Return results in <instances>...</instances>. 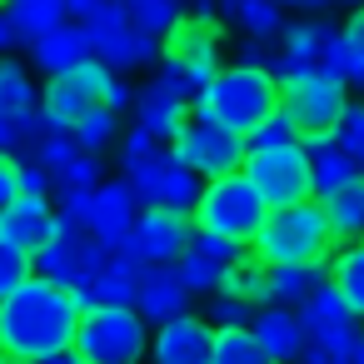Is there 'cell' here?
<instances>
[{
  "label": "cell",
  "instance_id": "obj_48",
  "mask_svg": "<svg viewBox=\"0 0 364 364\" xmlns=\"http://www.w3.org/2000/svg\"><path fill=\"white\" fill-rule=\"evenodd\" d=\"M105 105H110V110H130V105H135V90H130V80H125V75H115V80H110Z\"/></svg>",
  "mask_w": 364,
  "mask_h": 364
},
{
  "label": "cell",
  "instance_id": "obj_40",
  "mask_svg": "<svg viewBox=\"0 0 364 364\" xmlns=\"http://www.w3.org/2000/svg\"><path fill=\"white\" fill-rule=\"evenodd\" d=\"M31 274H36V259L26 250H16L11 240H0V299H11Z\"/></svg>",
  "mask_w": 364,
  "mask_h": 364
},
{
  "label": "cell",
  "instance_id": "obj_36",
  "mask_svg": "<svg viewBox=\"0 0 364 364\" xmlns=\"http://www.w3.org/2000/svg\"><path fill=\"white\" fill-rule=\"evenodd\" d=\"M279 11H284L279 0H245V11L235 16V26H240L245 41H279V31H284Z\"/></svg>",
  "mask_w": 364,
  "mask_h": 364
},
{
  "label": "cell",
  "instance_id": "obj_28",
  "mask_svg": "<svg viewBox=\"0 0 364 364\" xmlns=\"http://www.w3.org/2000/svg\"><path fill=\"white\" fill-rule=\"evenodd\" d=\"M0 11H6L16 26H21V36L36 46V41H46L50 31H60L70 16H65V0H6V6H0Z\"/></svg>",
  "mask_w": 364,
  "mask_h": 364
},
{
  "label": "cell",
  "instance_id": "obj_47",
  "mask_svg": "<svg viewBox=\"0 0 364 364\" xmlns=\"http://www.w3.org/2000/svg\"><path fill=\"white\" fill-rule=\"evenodd\" d=\"M26 46H31V41L21 36V26H16L6 11H0V55H16V50H26Z\"/></svg>",
  "mask_w": 364,
  "mask_h": 364
},
{
  "label": "cell",
  "instance_id": "obj_10",
  "mask_svg": "<svg viewBox=\"0 0 364 364\" xmlns=\"http://www.w3.org/2000/svg\"><path fill=\"white\" fill-rule=\"evenodd\" d=\"M200 180H220V175H235V170H245V155H250V135L245 130H230V125H220V120H190L180 135H175V145H170Z\"/></svg>",
  "mask_w": 364,
  "mask_h": 364
},
{
  "label": "cell",
  "instance_id": "obj_13",
  "mask_svg": "<svg viewBox=\"0 0 364 364\" xmlns=\"http://www.w3.org/2000/svg\"><path fill=\"white\" fill-rule=\"evenodd\" d=\"M215 339L220 329L200 314H175L165 324H155L150 334V364H215Z\"/></svg>",
  "mask_w": 364,
  "mask_h": 364
},
{
  "label": "cell",
  "instance_id": "obj_46",
  "mask_svg": "<svg viewBox=\"0 0 364 364\" xmlns=\"http://www.w3.org/2000/svg\"><path fill=\"white\" fill-rule=\"evenodd\" d=\"M21 195H50V175L36 160H21Z\"/></svg>",
  "mask_w": 364,
  "mask_h": 364
},
{
  "label": "cell",
  "instance_id": "obj_58",
  "mask_svg": "<svg viewBox=\"0 0 364 364\" xmlns=\"http://www.w3.org/2000/svg\"><path fill=\"white\" fill-rule=\"evenodd\" d=\"M0 6H6V0H0Z\"/></svg>",
  "mask_w": 364,
  "mask_h": 364
},
{
  "label": "cell",
  "instance_id": "obj_8",
  "mask_svg": "<svg viewBox=\"0 0 364 364\" xmlns=\"http://www.w3.org/2000/svg\"><path fill=\"white\" fill-rule=\"evenodd\" d=\"M85 26V36H90V55H100L105 65H115L120 75H135V70H155L160 65V41L155 36H145V31H135L130 21H125V11H120V0H105V6L90 16V21H80Z\"/></svg>",
  "mask_w": 364,
  "mask_h": 364
},
{
  "label": "cell",
  "instance_id": "obj_7",
  "mask_svg": "<svg viewBox=\"0 0 364 364\" xmlns=\"http://www.w3.org/2000/svg\"><path fill=\"white\" fill-rule=\"evenodd\" d=\"M245 175H250V185L264 195L269 210H279V205H299V200H314V190H309V155H304V140H289V145H250V155H245Z\"/></svg>",
  "mask_w": 364,
  "mask_h": 364
},
{
  "label": "cell",
  "instance_id": "obj_19",
  "mask_svg": "<svg viewBox=\"0 0 364 364\" xmlns=\"http://www.w3.org/2000/svg\"><path fill=\"white\" fill-rule=\"evenodd\" d=\"M190 289L175 279V269L170 264H145L140 269V289H135V309L145 314V324L155 329V324H165V319H175V314H185L190 309Z\"/></svg>",
  "mask_w": 364,
  "mask_h": 364
},
{
  "label": "cell",
  "instance_id": "obj_27",
  "mask_svg": "<svg viewBox=\"0 0 364 364\" xmlns=\"http://www.w3.org/2000/svg\"><path fill=\"white\" fill-rule=\"evenodd\" d=\"M324 274H329V264H269V274H264L269 304H294L299 309Z\"/></svg>",
  "mask_w": 364,
  "mask_h": 364
},
{
  "label": "cell",
  "instance_id": "obj_33",
  "mask_svg": "<svg viewBox=\"0 0 364 364\" xmlns=\"http://www.w3.org/2000/svg\"><path fill=\"white\" fill-rule=\"evenodd\" d=\"M120 11L135 31H145L155 41H165L175 31V21L185 16V6H175V0H120Z\"/></svg>",
  "mask_w": 364,
  "mask_h": 364
},
{
  "label": "cell",
  "instance_id": "obj_20",
  "mask_svg": "<svg viewBox=\"0 0 364 364\" xmlns=\"http://www.w3.org/2000/svg\"><path fill=\"white\" fill-rule=\"evenodd\" d=\"M85 60H90V36H85V26H80V21H65L60 31H50L46 41H36V46H31V65H36L46 80H55V75L75 70V65H85Z\"/></svg>",
  "mask_w": 364,
  "mask_h": 364
},
{
  "label": "cell",
  "instance_id": "obj_18",
  "mask_svg": "<svg viewBox=\"0 0 364 364\" xmlns=\"http://www.w3.org/2000/svg\"><path fill=\"white\" fill-rule=\"evenodd\" d=\"M130 110H135V125H140L145 135H155L160 145H175V135L195 120V105H190L185 95H170L165 85H145Z\"/></svg>",
  "mask_w": 364,
  "mask_h": 364
},
{
  "label": "cell",
  "instance_id": "obj_11",
  "mask_svg": "<svg viewBox=\"0 0 364 364\" xmlns=\"http://www.w3.org/2000/svg\"><path fill=\"white\" fill-rule=\"evenodd\" d=\"M115 75H120L115 65H105L100 55H90L85 65H75V70L46 80V90H41V110L50 115L55 130H75V120H80L85 110L105 105V90H110Z\"/></svg>",
  "mask_w": 364,
  "mask_h": 364
},
{
  "label": "cell",
  "instance_id": "obj_6",
  "mask_svg": "<svg viewBox=\"0 0 364 364\" xmlns=\"http://www.w3.org/2000/svg\"><path fill=\"white\" fill-rule=\"evenodd\" d=\"M264 215H269L264 195L250 185V175H245V170H235V175L205 180L200 205H195V230L225 235V240H235V245H245V250H250V245H255V235L264 230Z\"/></svg>",
  "mask_w": 364,
  "mask_h": 364
},
{
  "label": "cell",
  "instance_id": "obj_56",
  "mask_svg": "<svg viewBox=\"0 0 364 364\" xmlns=\"http://www.w3.org/2000/svg\"><path fill=\"white\" fill-rule=\"evenodd\" d=\"M0 364H31V359H11V354H6V359H0Z\"/></svg>",
  "mask_w": 364,
  "mask_h": 364
},
{
  "label": "cell",
  "instance_id": "obj_38",
  "mask_svg": "<svg viewBox=\"0 0 364 364\" xmlns=\"http://www.w3.org/2000/svg\"><path fill=\"white\" fill-rule=\"evenodd\" d=\"M255 309H259L255 299L220 289V294H210V314H205V319H210L215 329H250V324H255Z\"/></svg>",
  "mask_w": 364,
  "mask_h": 364
},
{
  "label": "cell",
  "instance_id": "obj_42",
  "mask_svg": "<svg viewBox=\"0 0 364 364\" xmlns=\"http://www.w3.org/2000/svg\"><path fill=\"white\" fill-rule=\"evenodd\" d=\"M155 145H160L155 135H145L140 125H130V130L120 135V165H125V170H135L145 155H155Z\"/></svg>",
  "mask_w": 364,
  "mask_h": 364
},
{
  "label": "cell",
  "instance_id": "obj_53",
  "mask_svg": "<svg viewBox=\"0 0 364 364\" xmlns=\"http://www.w3.org/2000/svg\"><path fill=\"white\" fill-rule=\"evenodd\" d=\"M50 364H85V354H75V349H65V354H55Z\"/></svg>",
  "mask_w": 364,
  "mask_h": 364
},
{
  "label": "cell",
  "instance_id": "obj_43",
  "mask_svg": "<svg viewBox=\"0 0 364 364\" xmlns=\"http://www.w3.org/2000/svg\"><path fill=\"white\" fill-rule=\"evenodd\" d=\"M16 200H21V160L0 150V215H6Z\"/></svg>",
  "mask_w": 364,
  "mask_h": 364
},
{
  "label": "cell",
  "instance_id": "obj_39",
  "mask_svg": "<svg viewBox=\"0 0 364 364\" xmlns=\"http://www.w3.org/2000/svg\"><path fill=\"white\" fill-rule=\"evenodd\" d=\"M115 269V245H105V240H85V250H80V274H75V289H95L105 274Z\"/></svg>",
  "mask_w": 364,
  "mask_h": 364
},
{
  "label": "cell",
  "instance_id": "obj_21",
  "mask_svg": "<svg viewBox=\"0 0 364 364\" xmlns=\"http://www.w3.org/2000/svg\"><path fill=\"white\" fill-rule=\"evenodd\" d=\"M304 155H309V190L314 200H329L339 185H349L364 165L334 140V135H319V140H304Z\"/></svg>",
  "mask_w": 364,
  "mask_h": 364
},
{
  "label": "cell",
  "instance_id": "obj_3",
  "mask_svg": "<svg viewBox=\"0 0 364 364\" xmlns=\"http://www.w3.org/2000/svg\"><path fill=\"white\" fill-rule=\"evenodd\" d=\"M274 110H279V80H274V70H255V65H220L210 75L205 95L195 100L200 120H220L245 135Z\"/></svg>",
  "mask_w": 364,
  "mask_h": 364
},
{
  "label": "cell",
  "instance_id": "obj_55",
  "mask_svg": "<svg viewBox=\"0 0 364 364\" xmlns=\"http://www.w3.org/2000/svg\"><path fill=\"white\" fill-rule=\"evenodd\" d=\"M324 6H344V11H354V6H364V0H324Z\"/></svg>",
  "mask_w": 364,
  "mask_h": 364
},
{
  "label": "cell",
  "instance_id": "obj_32",
  "mask_svg": "<svg viewBox=\"0 0 364 364\" xmlns=\"http://www.w3.org/2000/svg\"><path fill=\"white\" fill-rule=\"evenodd\" d=\"M264 274H269V264H264L255 250H245L240 259H230V264H225V279H220V289H225V294H245V299H255V304H269Z\"/></svg>",
  "mask_w": 364,
  "mask_h": 364
},
{
  "label": "cell",
  "instance_id": "obj_30",
  "mask_svg": "<svg viewBox=\"0 0 364 364\" xmlns=\"http://www.w3.org/2000/svg\"><path fill=\"white\" fill-rule=\"evenodd\" d=\"M329 279L339 284V294L349 299V309L364 319V240H349L329 255Z\"/></svg>",
  "mask_w": 364,
  "mask_h": 364
},
{
  "label": "cell",
  "instance_id": "obj_5",
  "mask_svg": "<svg viewBox=\"0 0 364 364\" xmlns=\"http://www.w3.org/2000/svg\"><path fill=\"white\" fill-rule=\"evenodd\" d=\"M150 324L135 304H90L75 324V354L85 364H140L150 359Z\"/></svg>",
  "mask_w": 364,
  "mask_h": 364
},
{
  "label": "cell",
  "instance_id": "obj_4",
  "mask_svg": "<svg viewBox=\"0 0 364 364\" xmlns=\"http://www.w3.org/2000/svg\"><path fill=\"white\" fill-rule=\"evenodd\" d=\"M274 80H279V110L294 120L299 140H319V135H334L339 120H344V85L324 80L319 65H304V60H284L274 65Z\"/></svg>",
  "mask_w": 364,
  "mask_h": 364
},
{
  "label": "cell",
  "instance_id": "obj_12",
  "mask_svg": "<svg viewBox=\"0 0 364 364\" xmlns=\"http://www.w3.org/2000/svg\"><path fill=\"white\" fill-rule=\"evenodd\" d=\"M130 185L140 190V205H165V210H180V215H195L200 205V190L205 180L170 150V145H155V155H145L135 170H125Z\"/></svg>",
  "mask_w": 364,
  "mask_h": 364
},
{
  "label": "cell",
  "instance_id": "obj_17",
  "mask_svg": "<svg viewBox=\"0 0 364 364\" xmlns=\"http://www.w3.org/2000/svg\"><path fill=\"white\" fill-rule=\"evenodd\" d=\"M55 220H60V210L50 205V195H21L6 215H0V240H11L16 250H26L36 259L55 240Z\"/></svg>",
  "mask_w": 364,
  "mask_h": 364
},
{
  "label": "cell",
  "instance_id": "obj_54",
  "mask_svg": "<svg viewBox=\"0 0 364 364\" xmlns=\"http://www.w3.org/2000/svg\"><path fill=\"white\" fill-rule=\"evenodd\" d=\"M175 6H190V11H215V0H175Z\"/></svg>",
  "mask_w": 364,
  "mask_h": 364
},
{
  "label": "cell",
  "instance_id": "obj_15",
  "mask_svg": "<svg viewBox=\"0 0 364 364\" xmlns=\"http://www.w3.org/2000/svg\"><path fill=\"white\" fill-rule=\"evenodd\" d=\"M250 329H255V339L264 344V354L274 364H304L309 329H304V314L294 304H259Z\"/></svg>",
  "mask_w": 364,
  "mask_h": 364
},
{
  "label": "cell",
  "instance_id": "obj_26",
  "mask_svg": "<svg viewBox=\"0 0 364 364\" xmlns=\"http://www.w3.org/2000/svg\"><path fill=\"white\" fill-rule=\"evenodd\" d=\"M319 205H324L329 230H334V240H339V245L364 240V170H359L349 185H339L329 200H319Z\"/></svg>",
  "mask_w": 364,
  "mask_h": 364
},
{
  "label": "cell",
  "instance_id": "obj_24",
  "mask_svg": "<svg viewBox=\"0 0 364 364\" xmlns=\"http://www.w3.org/2000/svg\"><path fill=\"white\" fill-rule=\"evenodd\" d=\"M339 36V26L329 16H304V21H284L279 31V55L284 60H304V65H319L324 46Z\"/></svg>",
  "mask_w": 364,
  "mask_h": 364
},
{
  "label": "cell",
  "instance_id": "obj_25",
  "mask_svg": "<svg viewBox=\"0 0 364 364\" xmlns=\"http://www.w3.org/2000/svg\"><path fill=\"white\" fill-rule=\"evenodd\" d=\"M319 75L334 80V85H344V90H364V41L339 26V36L319 55Z\"/></svg>",
  "mask_w": 364,
  "mask_h": 364
},
{
  "label": "cell",
  "instance_id": "obj_35",
  "mask_svg": "<svg viewBox=\"0 0 364 364\" xmlns=\"http://www.w3.org/2000/svg\"><path fill=\"white\" fill-rule=\"evenodd\" d=\"M170 269H175V279H180L190 294H220L225 264H220V259H210L205 250H195V245H190V250H185V255H180Z\"/></svg>",
  "mask_w": 364,
  "mask_h": 364
},
{
  "label": "cell",
  "instance_id": "obj_16",
  "mask_svg": "<svg viewBox=\"0 0 364 364\" xmlns=\"http://www.w3.org/2000/svg\"><path fill=\"white\" fill-rule=\"evenodd\" d=\"M135 215H140V190L130 185V175L100 180L95 205H90V215H85V230H90L95 240H105V245H120V240L130 235Z\"/></svg>",
  "mask_w": 364,
  "mask_h": 364
},
{
  "label": "cell",
  "instance_id": "obj_52",
  "mask_svg": "<svg viewBox=\"0 0 364 364\" xmlns=\"http://www.w3.org/2000/svg\"><path fill=\"white\" fill-rule=\"evenodd\" d=\"M0 150L16 155V140H11V130H6V115H0Z\"/></svg>",
  "mask_w": 364,
  "mask_h": 364
},
{
  "label": "cell",
  "instance_id": "obj_14",
  "mask_svg": "<svg viewBox=\"0 0 364 364\" xmlns=\"http://www.w3.org/2000/svg\"><path fill=\"white\" fill-rule=\"evenodd\" d=\"M165 50L200 65V70H220V55H225V21L215 11H185L175 21V31L165 36Z\"/></svg>",
  "mask_w": 364,
  "mask_h": 364
},
{
  "label": "cell",
  "instance_id": "obj_31",
  "mask_svg": "<svg viewBox=\"0 0 364 364\" xmlns=\"http://www.w3.org/2000/svg\"><path fill=\"white\" fill-rule=\"evenodd\" d=\"M210 75H215V70H200V65H190V60H180V55H170V50H165V55H160V65H155V80H150V85H165L170 95H185V100L195 105V100L205 95Z\"/></svg>",
  "mask_w": 364,
  "mask_h": 364
},
{
  "label": "cell",
  "instance_id": "obj_50",
  "mask_svg": "<svg viewBox=\"0 0 364 364\" xmlns=\"http://www.w3.org/2000/svg\"><path fill=\"white\" fill-rule=\"evenodd\" d=\"M240 11H245V0H215V16L220 21H235Z\"/></svg>",
  "mask_w": 364,
  "mask_h": 364
},
{
  "label": "cell",
  "instance_id": "obj_34",
  "mask_svg": "<svg viewBox=\"0 0 364 364\" xmlns=\"http://www.w3.org/2000/svg\"><path fill=\"white\" fill-rule=\"evenodd\" d=\"M120 135H125V125H120V110H110V105H95L75 120V140L90 155H105L110 145H120Z\"/></svg>",
  "mask_w": 364,
  "mask_h": 364
},
{
  "label": "cell",
  "instance_id": "obj_49",
  "mask_svg": "<svg viewBox=\"0 0 364 364\" xmlns=\"http://www.w3.org/2000/svg\"><path fill=\"white\" fill-rule=\"evenodd\" d=\"M100 6H105V0H65V16H70V21H90Z\"/></svg>",
  "mask_w": 364,
  "mask_h": 364
},
{
  "label": "cell",
  "instance_id": "obj_22",
  "mask_svg": "<svg viewBox=\"0 0 364 364\" xmlns=\"http://www.w3.org/2000/svg\"><path fill=\"white\" fill-rule=\"evenodd\" d=\"M85 240H90V230H85L75 215H60V220H55V240L36 255V274H46V279H55V284H75Z\"/></svg>",
  "mask_w": 364,
  "mask_h": 364
},
{
  "label": "cell",
  "instance_id": "obj_51",
  "mask_svg": "<svg viewBox=\"0 0 364 364\" xmlns=\"http://www.w3.org/2000/svg\"><path fill=\"white\" fill-rule=\"evenodd\" d=\"M344 31L364 41V6H354V11H349V21H344Z\"/></svg>",
  "mask_w": 364,
  "mask_h": 364
},
{
  "label": "cell",
  "instance_id": "obj_2",
  "mask_svg": "<svg viewBox=\"0 0 364 364\" xmlns=\"http://www.w3.org/2000/svg\"><path fill=\"white\" fill-rule=\"evenodd\" d=\"M264 264H329V255L339 250L329 215L319 200H299V205H279L264 215V230L250 245Z\"/></svg>",
  "mask_w": 364,
  "mask_h": 364
},
{
  "label": "cell",
  "instance_id": "obj_45",
  "mask_svg": "<svg viewBox=\"0 0 364 364\" xmlns=\"http://www.w3.org/2000/svg\"><path fill=\"white\" fill-rule=\"evenodd\" d=\"M235 65H255V70H274L279 65V50L269 46V41H245L240 46V60Z\"/></svg>",
  "mask_w": 364,
  "mask_h": 364
},
{
  "label": "cell",
  "instance_id": "obj_57",
  "mask_svg": "<svg viewBox=\"0 0 364 364\" xmlns=\"http://www.w3.org/2000/svg\"><path fill=\"white\" fill-rule=\"evenodd\" d=\"M0 359H6V349H0Z\"/></svg>",
  "mask_w": 364,
  "mask_h": 364
},
{
  "label": "cell",
  "instance_id": "obj_29",
  "mask_svg": "<svg viewBox=\"0 0 364 364\" xmlns=\"http://www.w3.org/2000/svg\"><path fill=\"white\" fill-rule=\"evenodd\" d=\"M16 110H41V85L21 55H0V115Z\"/></svg>",
  "mask_w": 364,
  "mask_h": 364
},
{
  "label": "cell",
  "instance_id": "obj_37",
  "mask_svg": "<svg viewBox=\"0 0 364 364\" xmlns=\"http://www.w3.org/2000/svg\"><path fill=\"white\" fill-rule=\"evenodd\" d=\"M215 364H274V359L264 354V344L255 339V329H220Z\"/></svg>",
  "mask_w": 364,
  "mask_h": 364
},
{
  "label": "cell",
  "instance_id": "obj_9",
  "mask_svg": "<svg viewBox=\"0 0 364 364\" xmlns=\"http://www.w3.org/2000/svg\"><path fill=\"white\" fill-rule=\"evenodd\" d=\"M190 245H195V215H180V210H165V205H140L130 235L115 250L145 269V264H175Z\"/></svg>",
  "mask_w": 364,
  "mask_h": 364
},
{
  "label": "cell",
  "instance_id": "obj_1",
  "mask_svg": "<svg viewBox=\"0 0 364 364\" xmlns=\"http://www.w3.org/2000/svg\"><path fill=\"white\" fill-rule=\"evenodd\" d=\"M85 309H90V289L31 274L11 299H0V349L11 359L50 364L75 344V324Z\"/></svg>",
  "mask_w": 364,
  "mask_h": 364
},
{
  "label": "cell",
  "instance_id": "obj_23",
  "mask_svg": "<svg viewBox=\"0 0 364 364\" xmlns=\"http://www.w3.org/2000/svg\"><path fill=\"white\" fill-rule=\"evenodd\" d=\"M299 314H304V329H309V339H324V334H339V329L359 324V314L349 309V299L339 294V284H334L329 274L314 284V294L299 304Z\"/></svg>",
  "mask_w": 364,
  "mask_h": 364
},
{
  "label": "cell",
  "instance_id": "obj_41",
  "mask_svg": "<svg viewBox=\"0 0 364 364\" xmlns=\"http://www.w3.org/2000/svg\"><path fill=\"white\" fill-rule=\"evenodd\" d=\"M289 140H299V130H294V120H289L284 110L264 115V120L250 130V145H289Z\"/></svg>",
  "mask_w": 364,
  "mask_h": 364
},
{
  "label": "cell",
  "instance_id": "obj_44",
  "mask_svg": "<svg viewBox=\"0 0 364 364\" xmlns=\"http://www.w3.org/2000/svg\"><path fill=\"white\" fill-rule=\"evenodd\" d=\"M195 250H205V255L220 259V264H230V259L245 255V245H235V240H225V235H210V230H195Z\"/></svg>",
  "mask_w": 364,
  "mask_h": 364
}]
</instances>
